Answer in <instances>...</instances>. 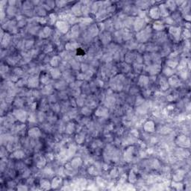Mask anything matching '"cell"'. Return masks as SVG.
<instances>
[{"instance_id":"6da1fadb","label":"cell","mask_w":191,"mask_h":191,"mask_svg":"<svg viewBox=\"0 0 191 191\" xmlns=\"http://www.w3.org/2000/svg\"><path fill=\"white\" fill-rule=\"evenodd\" d=\"M151 37H152V28L149 26H146L136 34V41L140 43L148 42Z\"/></svg>"},{"instance_id":"7a4b0ae2","label":"cell","mask_w":191,"mask_h":191,"mask_svg":"<svg viewBox=\"0 0 191 191\" xmlns=\"http://www.w3.org/2000/svg\"><path fill=\"white\" fill-rule=\"evenodd\" d=\"M13 114L14 115V117H16V120L22 123H26V120H28V116H29L27 112L21 108H17L14 110Z\"/></svg>"},{"instance_id":"3957f363","label":"cell","mask_w":191,"mask_h":191,"mask_svg":"<svg viewBox=\"0 0 191 191\" xmlns=\"http://www.w3.org/2000/svg\"><path fill=\"white\" fill-rule=\"evenodd\" d=\"M55 27L61 34H66L69 32L70 30V24L64 20L57 21L55 23Z\"/></svg>"},{"instance_id":"277c9868","label":"cell","mask_w":191,"mask_h":191,"mask_svg":"<svg viewBox=\"0 0 191 191\" xmlns=\"http://www.w3.org/2000/svg\"><path fill=\"white\" fill-rule=\"evenodd\" d=\"M12 41H13V36L9 33L5 32L3 37L1 38V44H2V49H6V48H8L12 43Z\"/></svg>"},{"instance_id":"5b68a950","label":"cell","mask_w":191,"mask_h":191,"mask_svg":"<svg viewBox=\"0 0 191 191\" xmlns=\"http://www.w3.org/2000/svg\"><path fill=\"white\" fill-rule=\"evenodd\" d=\"M146 22L145 21V20L138 16V17L135 18V21H134V25H133L134 30L136 31H140L146 27Z\"/></svg>"},{"instance_id":"8992f818","label":"cell","mask_w":191,"mask_h":191,"mask_svg":"<svg viewBox=\"0 0 191 191\" xmlns=\"http://www.w3.org/2000/svg\"><path fill=\"white\" fill-rule=\"evenodd\" d=\"M160 69H161V66H160V64L152 63V64L146 66V72H148V73H149L150 76H156L158 73H159Z\"/></svg>"},{"instance_id":"52a82bcc","label":"cell","mask_w":191,"mask_h":191,"mask_svg":"<svg viewBox=\"0 0 191 191\" xmlns=\"http://www.w3.org/2000/svg\"><path fill=\"white\" fill-rule=\"evenodd\" d=\"M39 82L40 78H38V76H36V75H32L30 76L29 78H28V87L31 89H34L39 86Z\"/></svg>"},{"instance_id":"ba28073f","label":"cell","mask_w":191,"mask_h":191,"mask_svg":"<svg viewBox=\"0 0 191 191\" xmlns=\"http://www.w3.org/2000/svg\"><path fill=\"white\" fill-rule=\"evenodd\" d=\"M100 40L103 45H108L112 40L111 33L109 31H102L100 36Z\"/></svg>"},{"instance_id":"9c48e42d","label":"cell","mask_w":191,"mask_h":191,"mask_svg":"<svg viewBox=\"0 0 191 191\" xmlns=\"http://www.w3.org/2000/svg\"><path fill=\"white\" fill-rule=\"evenodd\" d=\"M148 16H149V17L150 16L151 19H154V20H158V19L160 16V10H159L158 7H152V8H150V10H149Z\"/></svg>"},{"instance_id":"30bf717a","label":"cell","mask_w":191,"mask_h":191,"mask_svg":"<svg viewBox=\"0 0 191 191\" xmlns=\"http://www.w3.org/2000/svg\"><path fill=\"white\" fill-rule=\"evenodd\" d=\"M169 32L173 37L175 41H178L181 37V28L175 27V26H171L169 29Z\"/></svg>"},{"instance_id":"8fae6325","label":"cell","mask_w":191,"mask_h":191,"mask_svg":"<svg viewBox=\"0 0 191 191\" xmlns=\"http://www.w3.org/2000/svg\"><path fill=\"white\" fill-rule=\"evenodd\" d=\"M86 32L88 33V35L91 36L92 38L96 37V36H97L99 33V28H98L97 25H96V24L91 25V26L88 27V30L86 31Z\"/></svg>"},{"instance_id":"7c38bea8","label":"cell","mask_w":191,"mask_h":191,"mask_svg":"<svg viewBox=\"0 0 191 191\" xmlns=\"http://www.w3.org/2000/svg\"><path fill=\"white\" fill-rule=\"evenodd\" d=\"M28 135H29V137L30 138L37 139V138H39L41 136V130L39 129V128L34 127V128H31V129L29 130Z\"/></svg>"},{"instance_id":"4fadbf2b","label":"cell","mask_w":191,"mask_h":191,"mask_svg":"<svg viewBox=\"0 0 191 191\" xmlns=\"http://www.w3.org/2000/svg\"><path fill=\"white\" fill-rule=\"evenodd\" d=\"M70 11H71V13L73 14L75 16H81V15L82 14V12H81V2L76 3L75 5H73V6H72L71 9H70Z\"/></svg>"},{"instance_id":"5bb4252c","label":"cell","mask_w":191,"mask_h":191,"mask_svg":"<svg viewBox=\"0 0 191 191\" xmlns=\"http://www.w3.org/2000/svg\"><path fill=\"white\" fill-rule=\"evenodd\" d=\"M136 54L135 52H134L133 51H128V52H126L124 56V60H125V63L130 64V63H133L135 61V58H136Z\"/></svg>"},{"instance_id":"9a60e30c","label":"cell","mask_w":191,"mask_h":191,"mask_svg":"<svg viewBox=\"0 0 191 191\" xmlns=\"http://www.w3.org/2000/svg\"><path fill=\"white\" fill-rule=\"evenodd\" d=\"M52 29H51V28L49 27V26H46V27H44L43 29L41 30V31H40L38 35L40 36L41 38L44 39V38H47L48 37H49V36L52 34Z\"/></svg>"},{"instance_id":"2e32d148","label":"cell","mask_w":191,"mask_h":191,"mask_svg":"<svg viewBox=\"0 0 191 191\" xmlns=\"http://www.w3.org/2000/svg\"><path fill=\"white\" fill-rule=\"evenodd\" d=\"M95 114L99 117H106L108 115V108L105 107H99L97 110H96Z\"/></svg>"},{"instance_id":"e0dca14e","label":"cell","mask_w":191,"mask_h":191,"mask_svg":"<svg viewBox=\"0 0 191 191\" xmlns=\"http://www.w3.org/2000/svg\"><path fill=\"white\" fill-rule=\"evenodd\" d=\"M17 11H18V8H16V7L9 6V5H8L6 9H5V12H6L7 16H9V17L16 16V15L18 14Z\"/></svg>"},{"instance_id":"ac0fdd59","label":"cell","mask_w":191,"mask_h":191,"mask_svg":"<svg viewBox=\"0 0 191 191\" xmlns=\"http://www.w3.org/2000/svg\"><path fill=\"white\" fill-rule=\"evenodd\" d=\"M151 3L149 1H138L135 2V6L139 9V10H145L146 8L150 6Z\"/></svg>"},{"instance_id":"d6986e66","label":"cell","mask_w":191,"mask_h":191,"mask_svg":"<svg viewBox=\"0 0 191 191\" xmlns=\"http://www.w3.org/2000/svg\"><path fill=\"white\" fill-rule=\"evenodd\" d=\"M152 30H155L157 31H163L164 29V24L163 22L160 21V20H156L155 22L153 23V25L152 26Z\"/></svg>"},{"instance_id":"ffe728a7","label":"cell","mask_w":191,"mask_h":191,"mask_svg":"<svg viewBox=\"0 0 191 191\" xmlns=\"http://www.w3.org/2000/svg\"><path fill=\"white\" fill-rule=\"evenodd\" d=\"M143 129L146 132H154V131L155 130V125L154 122L152 121H148L143 125Z\"/></svg>"},{"instance_id":"44dd1931","label":"cell","mask_w":191,"mask_h":191,"mask_svg":"<svg viewBox=\"0 0 191 191\" xmlns=\"http://www.w3.org/2000/svg\"><path fill=\"white\" fill-rule=\"evenodd\" d=\"M158 8H159V10H160V16H162V17H164V18H166V17H167L169 15H170V11L167 9L165 3L160 4V5H159Z\"/></svg>"},{"instance_id":"7402d4cb","label":"cell","mask_w":191,"mask_h":191,"mask_svg":"<svg viewBox=\"0 0 191 191\" xmlns=\"http://www.w3.org/2000/svg\"><path fill=\"white\" fill-rule=\"evenodd\" d=\"M149 81H150V78L149 77L146 76H140L139 80H138V85L145 88V87L149 85Z\"/></svg>"},{"instance_id":"603a6c76","label":"cell","mask_w":191,"mask_h":191,"mask_svg":"<svg viewBox=\"0 0 191 191\" xmlns=\"http://www.w3.org/2000/svg\"><path fill=\"white\" fill-rule=\"evenodd\" d=\"M67 84V82L63 79V80H61V81H57L55 84H54L53 86H54V88L61 91H64V90L66 89V86H67V84Z\"/></svg>"},{"instance_id":"cb8c5ba5","label":"cell","mask_w":191,"mask_h":191,"mask_svg":"<svg viewBox=\"0 0 191 191\" xmlns=\"http://www.w3.org/2000/svg\"><path fill=\"white\" fill-rule=\"evenodd\" d=\"M169 84H170L172 87H175V88H177L178 86L181 84V81H180L179 78L176 76H172L170 77V78H169L168 80Z\"/></svg>"},{"instance_id":"d4e9b609","label":"cell","mask_w":191,"mask_h":191,"mask_svg":"<svg viewBox=\"0 0 191 191\" xmlns=\"http://www.w3.org/2000/svg\"><path fill=\"white\" fill-rule=\"evenodd\" d=\"M65 48H66V49L67 51L73 52V51L78 49V43L77 42H76V41H70L67 43H66Z\"/></svg>"},{"instance_id":"484cf974","label":"cell","mask_w":191,"mask_h":191,"mask_svg":"<svg viewBox=\"0 0 191 191\" xmlns=\"http://www.w3.org/2000/svg\"><path fill=\"white\" fill-rule=\"evenodd\" d=\"M34 14H37L38 16H41V17H44L45 16H46V11L45 10V8L43 6H37L35 8H34Z\"/></svg>"},{"instance_id":"4316f807","label":"cell","mask_w":191,"mask_h":191,"mask_svg":"<svg viewBox=\"0 0 191 191\" xmlns=\"http://www.w3.org/2000/svg\"><path fill=\"white\" fill-rule=\"evenodd\" d=\"M176 143L177 144L180 145L181 147H186V146H187L186 145V143L189 144V140L185 135H181V136L178 137V138L176 140Z\"/></svg>"},{"instance_id":"83f0119b","label":"cell","mask_w":191,"mask_h":191,"mask_svg":"<svg viewBox=\"0 0 191 191\" xmlns=\"http://www.w3.org/2000/svg\"><path fill=\"white\" fill-rule=\"evenodd\" d=\"M139 43L136 41V40H131L129 41H127L126 42V48L129 51H133L135 49H137L138 48V46Z\"/></svg>"},{"instance_id":"f1b7e54d","label":"cell","mask_w":191,"mask_h":191,"mask_svg":"<svg viewBox=\"0 0 191 191\" xmlns=\"http://www.w3.org/2000/svg\"><path fill=\"white\" fill-rule=\"evenodd\" d=\"M113 39L116 43H121L123 41V31L119 30V31H115L113 34Z\"/></svg>"},{"instance_id":"f546056e","label":"cell","mask_w":191,"mask_h":191,"mask_svg":"<svg viewBox=\"0 0 191 191\" xmlns=\"http://www.w3.org/2000/svg\"><path fill=\"white\" fill-rule=\"evenodd\" d=\"M25 157V152H23V150L21 149H16V150L12 152L11 156V158H14V159H22Z\"/></svg>"},{"instance_id":"4dcf8cb0","label":"cell","mask_w":191,"mask_h":191,"mask_svg":"<svg viewBox=\"0 0 191 191\" xmlns=\"http://www.w3.org/2000/svg\"><path fill=\"white\" fill-rule=\"evenodd\" d=\"M82 163L83 161L80 157L74 158L71 160V162H70L72 167H73L75 170H76V169H78L79 167H81Z\"/></svg>"},{"instance_id":"1f68e13d","label":"cell","mask_w":191,"mask_h":191,"mask_svg":"<svg viewBox=\"0 0 191 191\" xmlns=\"http://www.w3.org/2000/svg\"><path fill=\"white\" fill-rule=\"evenodd\" d=\"M54 89V86H52V84H47V85H45L41 91V94H43V95H50V94L52 93Z\"/></svg>"},{"instance_id":"d6a6232c","label":"cell","mask_w":191,"mask_h":191,"mask_svg":"<svg viewBox=\"0 0 191 191\" xmlns=\"http://www.w3.org/2000/svg\"><path fill=\"white\" fill-rule=\"evenodd\" d=\"M61 58L60 56H58V55H55L53 58H51V60L49 61V63H50V65L52 66V67H58L59 66V64L61 63Z\"/></svg>"},{"instance_id":"836d02e7","label":"cell","mask_w":191,"mask_h":191,"mask_svg":"<svg viewBox=\"0 0 191 191\" xmlns=\"http://www.w3.org/2000/svg\"><path fill=\"white\" fill-rule=\"evenodd\" d=\"M61 75V70L58 67H55L50 70V76L53 79H58Z\"/></svg>"},{"instance_id":"e575fe53","label":"cell","mask_w":191,"mask_h":191,"mask_svg":"<svg viewBox=\"0 0 191 191\" xmlns=\"http://www.w3.org/2000/svg\"><path fill=\"white\" fill-rule=\"evenodd\" d=\"M69 63L70 65V67L74 70H78L81 68V64L78 61V60H76V59L73 58L69 61Z\"/></svg>"},{"instance_id":"d590c367","label":"cell","mask_w":191,"mask_h":191,"mask_svg":"<svg viewBox=\"0 0 191 191\" xmlns=\"http://www.w3.org/2000/svg\"><path fill=\"white\" fill-rule=\"evenodd\" d=\"M76 130V125L73 123H69L66 126H65V132L68 135H71Z\"/></svg>"},{"instance_id":"8d00e7d4","label":"cell","mask_w":191,"mask_h":191,"mask_svg":"<svg viewBox=\"0 0 191 191\" xmlns=\"http://www.w3.org/2000/svg\"><path fill=\"white\" fill-rule=\"evenodd\" d=\"M178 64V61H177L175 58H171L167 61V66L170 67L171 69L175 68Z\"/></svg>"},{"instance_id":"74e56055","label":"cell","mask_w":191,"mask_h":191,"mask_svg":"<svg viewBox=\"0 0 191 191\" xmlns=\"http://www.w3.org/2000/svg\"><path fill=\"white\" fill-rule=\"evenodd\" d=\"M85 96H86L85 94H81V95L78 96V97H77V99H76V105H77L81 107V106L85 103L86 102Z\"/></svg>"},{"instance_id":"f35d334b","label":"cell","mask_w":191,"mask_h":191,"mask_svg":"<svg viewBox=\"0 0 191 191\" xmlns=\"http://www.w3.org/2000/svg\"><path fill=\"white\" fill-rule=\"evenodd\" d=\"M62 182V179L61 178H58V177H55V178H53L52 181V184H51V187L52 188H57L59 185L61 184Z\"/></svg>"},{"instance_id":"ab89813d","label":"cell","mask_w":191,"mask_h":191,"mask_svg":"<svg viewBox=\"0 0 191 191\" xmlns=\"http://www.w3.org/2000/svg\"><path fill=\"white\" fill-rule=\"evenodd\" d=\"M166 6H167V9H168L169 11H175V9H176L177 8V5L176 4H175V2H173V1H168V2H167L165 3Z\"/></svg>"},{"instance_id":"60d3db41","label":"cell","mask_w":191,"mask_h":191,"mask_svg":"<svg viewBox=\"0 0 191 191\" xmlns=\"http://www.w3.org/2000/svg\"><path fill=\"white\" fill-rule=\"evenodd\" d=\"M46 164V160L45 158L41 157L39 158V160L37 161V167L38 169L43 168V167H45Z\"/></svg>"},{"instance_id":"b9f144b4","label":"cell","mask_w":191,"mask_h":191,"mask_svg":"<svg viewBox=\"0 0 191 191\" xmlns=\"http://www.w3.org/2000/svg\"><path fill=\"white\" fill-rule=\"evenodd\" d=\"M57 15L55 14H50L49 15V17L47 18V23H50V25H54V23H56Z\"/></svg>"},{"instance_id":"7bdbcfd3","label":"cell","mask_w":191,"mask_h":191,"mask_svg":"<svg viewBox=\"0 0 191 191\" xmlns=\"http://www.w3.org/2000/svg\"><path fill=\"white\" fill-rule=\"evenodd\" d=\"M40 184H41V187L46 190L49 189L51 187V184L49 183V181L47 179H42L41 181V182H40Z\"/></svg>"},{"instance_id":"ee69618b","label":"cell","mask_w":191,"mask_h":191,"mask_svg":"<svg viewBox=\"0 0 191 191\" xmlns=\"http://www.w3.org/2000/svg\"><path fill=\"white\" fill-rule=\"evenodd\" d=\"M34 40L32 39L26 40V43H25V49H28V50H29V49H32V47L34 46Z\"/></svg>"},{"instance_id":"f6af8a7d","label":"cell","mask_w":191,"mask_h":191,"mask_svg":"<svg viewBox=\"0 0 191 191\" xmlns=\"http://www.w3.org/2000/svg\"><path fill=\"white\" fill-rule=\"evenodd\" d=\"M14 106H16L17 108H22L23 107V105H24V102H23V99L21 98H18V99H16L14 101Z\"/></svg>"},{"instance_id":"bcb514c9","label":"cell","mask_w":191,"mask_h":191,"mask_svg":"<svg viewBox=\"0 0 191 191\" xmlns=\"http://www.w3.org/2000/svg\"><path fill=\"white\" fill-rule=\"evenodd\" d=\"M41 81L43 83V84H45V85H47V84H50V77H49V76L47 74H45V75H43L42 76V78H41Z\"/></svg>"},{"instance_id":"7dc6e473","label":"cell","mask_w":191,"mask_h":191,"mask_svg":"<svg viewBox=\"0 0 191 191\" xmlns=\"http://www.w3.org/2000/svg\"><path fill=\"white\" fill-rule=\"evenodd\" d=\"M9 71V68H8V66L5 64H2L1 66V74H2V78H4V76H6V74Z\"/></svg>"},{"instance_id":"c3c4849f","label":"cell","mask_w":191,"mask_h":191,"mask_svg":"<svg viewBox=\"0 0 191 191\" xmlns=\"http://www.w3.org/2000/svg\"><path fill=\"white\" fill-rule=\"evenodd\" d=\"M163 73H164V75H165V76H172V75L174 74V72L173 70H172V69L170 68V67H168V66H166L165 68H164V70H163Z\"/></svg>"},{"instance_id":"681fc988","label":"cell","mask_w":191,"mask_h":191,"mask_svg":"<svg viewBox=\"0 0 191 191\" xmlns=\"http://www.w3.org/2000/svg\"><path fill=\"white\" fill-rule=\"evenodd\" d=\"M37 120H38L40 123H43V122L45 120L46 116L45 113H43V111L41 110V111H39L37 113Z\"/></svg>"},{"instance_id":"f907efd6","label":"cell","mask_w":191,"mask_h":191,"mask_svg":"<svg viewBox=\"0 0 191 191\" xmlns=\"http://www.w3.org/2000/svg\"><path fill=\"white\" fill-rule=\"evenodd\" d=\"M92 112V108H91L90 107L87 106V107H83L81 109V113L84 114V116H88L90 115Z\"/></svg>"},{"instance_id":"816d5d0a","label":"cell","mask_w":191,"mask_h":191,"mask_svg":"<svg viewBox=\"0 0 191 191\" xmlns=\"http://www.w3.org/2000/svg\"><path fill=\"white\" fill-rule=\"evenodd\" d=\"M84 135H82V134H78V135H76V143H78V144H81L84 140Z\"/></svg>"},{"instance_id":"f5cc1de1","label":"cell","mask_w":191,"mask_h":191,"mask_svg":"<svg viewBox=\"0 0 191 191\" xmlns=\"http://www.w3.org/2000/svg\"><path fill=\"white\" fill-rule=\"evenodd\" d=\"M88 172L89 174L92 175H96L98 174V169L96 167V166H91L89 169H88Z\"/></svg>"},{"instance_id":"db71d44e","label":"cell","mask_w":191,"mask_h":191,"mask_svg":"<svg viewBox=\"0 0 191 191\" xmlns=\"http://www.w3.org/2000/svg\"><path fill=\"white\" fill-rule=\"evenodd\" d=\"M137 50L138 51V53L140 54L146 51V44L144 43H138Z\"/></svg>"},{"instance_id":"11a10c76","label":"cell","mask_w":191,"mask_h":191,"mask_svg":"<svg viewBox=\"0 0 191 191\" xmlns=\"http://www.w3.org/2000/svg\"><path fill=\"white\" fill-rule=\"evenodd\" d=\"M66 4H67V2H66V1H57V2H55L56 6L60 8H62L66 6Z\"/></svg>"},{"instance_id":"9f6ffc18","label":"cell","mask_w":191,"mask_h":191,"mask_svg":"<svg viewBox=\"0 0 191 191\" xmlns=\"http://www.w3.org/2000/svg\"><path fill=\"white\" fill-rule=\"evenodd\" d=\"M1 158H6V155L8 153V149H6V147L4 146H2V148H1Z\"/></svg>"},{"instance_id":"6f0895ef","label":"cell","mask_w":191,"mask_h":191,"mask_svg":"<svg viewBox=\"0 0 191 191\" xmlns=\"http://www.w3.org/2000/svg\"><path fill=\"white\" fill-rule=\"evenodd\" d=\"M45 4L47 5V6L49 7L50 10L53 9V8L56 6V5H55V2H54V1H46V2H45Z\"/></svg>"},{"instance_id":"680465c9","label":"cell","mask_w":191,"mask_h":191,"mask_svg":"<svg viewBox=\"0 0 191 191\" xmlns=\"http://www.w3.org/2000/svg\"><path fill=\"white\" fill-rule=\"evenodd\" d=\"M164 23H167V24H169V25H175V21L172 20V18L169 17V16L164 18Z\"/></svg>"},{"instance_id":"91938a15","label":"cell","mask_w":191,"mask_h":191,"mask_svg":"<svg viewBox=\"0 0 191 191\" xmlns=\"http://www.w3.org/2000/svg\"><path fill=\"white\" fill-rule=\"evenodd\" d=\"M25 172H26V173H29L30 171L29 170H26V171H25ZM29 175H30V174H28V175H26V174H25V175H24V174H23V178H26V177L29 176Z\"/></svg>"}]
</instances>
